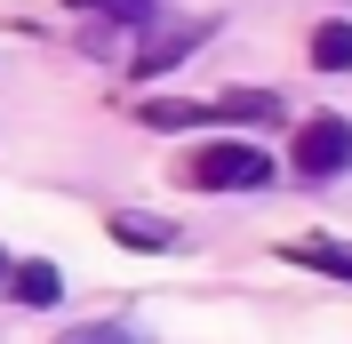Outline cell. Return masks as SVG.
<instances>
[{
  "instance_id": "3",
  "label": "cell",
  "mask_w": 352,
  "mask_h": 344,
  "mask_svg": "<svg viewBox=\"0 0 352 344\" xmlns=\"http://www.w3.org/2000/svg\"><path fill=\"white\" fill-rule=\"evenodd\" d=\"M208 32H217V17H192V24H176V32H160V41H144V56H136V80H160V72H176L200 41H208Z\"/></svg>"
},
{
  "instance_id": "12",
  "label": "cell",
  "mask_w": 352,
  "mask_h": 344,
  "mask_svg": "<svg viewBox=\"0 0 352 344\" xmlns=\"http://www.w3.org/2000/svg\"><path fill=\"white\" fill-rule=\"evenodd\" d=\"M8 272H16V257H8V248H0V280H8Z\"/></svg>"
},
{
  "instance_id": "10",
  "label": "cell",
  "mask_w": 352,
  "mask_h": 344,
  "mask_svg": "<svg viewBox=\"0 0 352 344\" xmlns=\"http://www.w3.org/2000/svg\"><path fill=\"white\" fill-rule=\"evenodd\" d=\"M72 8H96V17H112V24H153L160 17V0H72Z\"/></svg>"
},
{
  "instance_id": "4",
  "label": "cell",
  "mask_w": 352,
  "mask_h": 344,
  "mask_svg": "<svg viewBox=\"0 0 352 344\" xmlns=\"http://www.w3.org/2000/svg\"><path fill=\"white\" fill-rule=\"evenodd\" d=\"M112 240H120V248H144V257L184 248V233H176L168 216H144V208H112Z\"/></svg>"
},
{
  "instance_id": "5",
  "label": "cell",
  "mask_w": 352,
  "mask_h": 344,
  "mask_svg": "<svg viewBox=\"0 0 352 344\" xmlns=\"http://www.w3.org/2000/svg\"><path fill=\"white\" fill-rule=\"evenodd\" d=\"M280 257H288V264H312V272H329V280H352V248H344V240H329V233L288 240Z\"/></svg>"
},
{
  "instance_id": "2",
  "label": "cell",
  "mask_w": 352,
  "mask_h": 344,
  "mask_svg": "<svg viewBox=\"0 0 352 344\" xmlns=\"http://www.w3.org/2000/svg\"><path fill=\"white\" fill-rule=\"evenodd\" d=\"M288 169L305 176V184H329V176H344V169H352V120H344V112H312L305 129H296Z\"/></svg>"
},
{
  "instance_id": "6",
  "label": "cell",
  "mask_w": 352,
  "mask_h": 344,
  "mask_svg": "<svg viewBox=\"0 0 352 344\" xmlns=\"http://www.w3.org/2000/svg\"><path fill=\"white\" fill-rule=\"evenodd\" d=\"M8 297L32 304V312H48V304L65 297V272H56V264H16V272H8Z\"/></svg>"
},
{
  "instance_id": "1",
  "label": "cell",
  "mask_w": 352,
  "mask_h": 344,
  "mask_svg": "<svg viewBox=\"0 0 352 344\" xmlns=\"http://www.w3.org/2000/svg\"><path fill=\"white\" fill-rule=\"evenodd\" d=\"M184 184H200V193H256V184H272V152L241 144V136L200 144L192 160H184Z\"/></svg>"
},
{
  "instance_id": "7",
  "label": "cell",
  "mask_w": 352,
  "mask_h": 344,
  "mask_svg": "<svg viewBox=\"0 0 352 344\" xmlns=\"http://www.w3.org/2000/svg\"><path fill=\"white\" fill-rule=\"evenodd\" d=\"M312 65L320 72H352V24L344 17H329L320 32H312Z\"/></svg>"
},
{
  "instance_id": "9",
  "label": "cell",
  "mask_w": 352,
  "mask_h": 344,
  "mask_svg": "<svg viewBox=\"0 0 352 344\" xmlns=\"http://www.w3.org/2000/svg\"><path fill=\"white\" fill-rule=\"evenodd\" d=\"M136 120H144V129H192V120H208V105H184V96H153V105H136Z\"/></svg>"
},
{
  "instance_id": "11",
  "label": "cell",
  "mask_w": 352,
  "mask_h": 344,
  "mask_svg": "<svg viewBox=\"0 0 352 344\" xmlns=\"http://www.w3.org/2000/svg\"><path fill=\"white\" fill-rule=\"evenodd\" d=\"M56 344H144L136 328H120V321H88V328H65Z\"/></svg>"
},
{
  "instance_id": "8",
  "label": "cell",
  "mask_w": 352,
  "mask_h": 344,
  "mask_svg": "<svg viewBox=\"0 0 352 344\" xmlns=\"http://www.w3.org/2000/svg\"><path fill=\"white\" fill-rule=\"evenodd\" d=\"M217 112L224 120H280V96H272V88H224Z\"/></svg>"
}]
</instances>
